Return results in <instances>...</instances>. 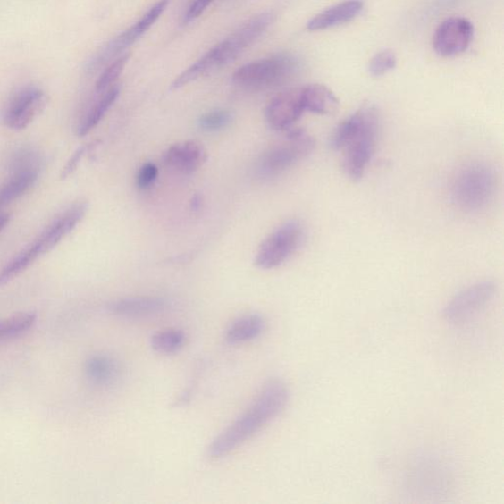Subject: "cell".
Returning a JSON list of instances; mask_svg holds the SVG:
<instances>
[{
    "label": "cell",
    "instance_id": "603a6c76",
    "mask_svg": "<svg viewBox=\"0 0 504 504\" xmlns=\"http://www.w3.org/2000/svg\"><path fill=\"white\" fill-rule=\"evenodd\" d=\"M37 321L35 313L17 315L0 321V341L21 335L32 328Z\"/></svg>",
    "mask_w": 504,
    "mask_h": 504
},
{
    "label": "cell",
    "instance_id": "d4e9b609",
    "mask_svg": "<svg viewBox=\"0 0 504 504\" xmlns=\"http://www.w3.org/2000/svg\"><path fill=\"white\" fill-rule=\"evenodd\" d=\"M396 64L395 54L391 50H384L373 57L368 63V72L374 77H380L393 71Z\"/></svg>",
    "mask_w": 504,
    "mask_h": 504
},
{
    "label": "cell",
    "instance_id": "5bb4252c",
    "mask_svg": "<svg viewBox=\"0 0 504 504\" xmlns=\"http://www.w3.org/2000/svg\"><path fill=\"white\" fill-rule=\"evenodd\" d=\"M162 160L166 166L181 173H192L199 170L207 160V152L197 141L172 145L164 152Z\"/></svg>",
    "mask_w": 504,
    "mask_h": 504
},
{
    "label": "cell",
    "instance_id": "5b68a950",
    "mask_svg": "<svg viewBox=\"0 0 504 504\" xmlns=\"http://www.w3.org/2000/svg\"><path fill=\"white\" fill-rule=\"evenodd\" d=\"M497 188V173L491 164L473 162L455 174L450 188L451 201L460 211L477 213L489 206Z\"/></svg>",
    "mask_w": 504,
    "mask_h": 504
},
{
    "label": "cell",
    "instance_id": "f1b7e54d",
    "mask_svg": "<svg viewBox=\"0 0 504 504\" xmlns=\"http://www.w3.org/2000/svg\"><path fill=\"white\" fill-rule=\"evenodd\" d=\"M213 2H214V0H195V3L190 5L186 15L187 22L195 21V19L202 15Z\"/></svg>",
    "mask_w": 504,
    "mask_h": 504
},
{
    "label": "cell",
    "instance_id": "cb8c5ba5",
    "mask_svg": "<svg viewBox=\"0 0 504 504\" xmlns=\"http://www.w3.org/2000/svg\"><path fill=\"white\" fill-rule=\"evenodd\" d=\"M129 54H122L106 67L99 77L98 81L96 82L97 92H105L113 86V83L118 80L122 73L126 63L129 62Z\"/></svg>",
    "mask_w": 504,
    "mask_h": 504
},
{
    "label": "cell",
    "instance_id": "9c48e42d",
    "mask_svg": "<svg viewBox=\"0 0 504 504\" xmlns=\"http://www.w3.org/2000/svg\"><path fill=\"white\" fill-rule=\"evenodd\" d=\"M169 0H160V2L155 4L139 22L135 23L132 27L128 29V30L115 37L111 42L103 46L98 53L92 56L89 63H87V71L95 72L100 70L101 67L108 64L110 62L113 61L114 58H118L121 54H123L125 48L137 43L139 38L156 23L164 12V9L167 8Z\"/></svg>",
    "mask_w": 504,
    "mask_h": 504
},
{
    "label": "cell",
    "instance_id": "4316f807",
    "mask_svg": "<svg viewBox=\"0 0 504 504\" xmlns=\"http://www.w3.org/2000/svg\"><path fill=\"white\" fill-rule=\"evenodd\" d=\"M98 143L99 141H93L91 143L85 144L83 147L77 149L72 155L71 160L65 164V167L62 172L61 178L65 180L72 176L73 172L77 170V168H79L85 155L94 149Z\"/></svg>",
    "mask_w": 504,
    "mask_h": 504
},
{
    "label": "cell",
    "instance_id": "d6986e66",
    "mask_svg": "<svg viewBox=\"0 0 504 504\" xmlns=\"http://www.w3.org/2000/svg\"><path fill=\"white\" fill-rule=\"evenodd\" d=\"M302 98L305 111L315 114L327 115L334 113L339 106V101L334 93L321 84H312L304 87Z\"/></svg>",
    "mask_w": 504,
    "mask_h": 504
},
{
    "label": "cell",
    "instance_id": "ac0fdd59",
    "mask_svg": "<svg viewBox=\"0 0 504 504\" xmlns=\"http://www.w3.org/2000/svg\"><path fill=\"white\" fill-rule=\"evenodd\" d=\"M87 378L95 385L109 386L119 380L122 374L121 365L113 357L97 355L85 364Z\"/></svg>",
    "mask_w": 504,
    "mask_h": 504
},
{
    "label": "cell",
    "instance_id": "3957f363",
    "mask_svg": "<svg viewBox=\"0 0 504 504\" xmlns=\"http://www.w3.org/2000/svg\"><path fill=\"white\" fill-rule=\"evenodd\" d=\"M273 22V15L263 13L241 26L238 31L231 34L226 40L213 47L200 60L193 63L189 69L183 71L172 84V89L177 90L199 77L219 69V67L234 61L239 54L263 35Z\"/></svg>",
    "mask_w": 504,
    "mask_h": 504
},
{
    "label": "cell",
    "instance_id": "4fadbf2b",
    "mask_svg": "<svg viewBox=\"0 0 504 504\" xmlns=\"http://www.w3.org/2000/svg\"><path fill=\"white\" fill-rule=\"evenodd\" d=\"M302 90H289L279 94L266 108L268 124L275 130L288 131L305 113Z\"/></svg>",
    "mask_w": 504,
    "mask_h": 504
},
{
    "label": "cell",
    "instance_id": "ffe728a7",
    "mask_svg": "<svg viewBox=\"0 0 504 504\" xmlns=\"http://www.w3.org/2000/svg\"><path fill=\"white\" fill-rule=\"evenodd\" d=\"M265 322L263 316L249 315L237 319L231 323L226 333V341L230 345L246 343L264 333Z\"/></svg>",
    "mask_w": 504,
    "mask_h": 504
},
{
    "label": "cell",
    "instance_id": "30bf717a",
    "mask_svg": "<svg viewBox=\"0 0 504 504\" xmlns=\"http://www.w3.org/2000/svg\"><path fill=\"white\" fill-rule=\"evenodd\" d=\"M496 293V285L489 281L472 285L451 299L444 309V317L454 325L467 323L487 308Z\"/></svg>",
    "mask_w": 504,
    "mask_h": 504
},
{
    "label": "cell",
    "instance_id": "6da1fadb",
    "mask_svg": "<svg viewBox=\"0 0 504 504\" xmlns=\"http://www.w3.org/2000/svg\"><path fill=\"white\" fill-rule=\"evenodd\" d=\"M381 130L380 113L374 106H365L337 126L331 147L343 152V169L354 181H360L370 164Z\"/></svg>",
    "mask_w": 504,
    "mask_h": 504
},
{
    "label": "cell",
    "instance_id": "277c9868",
    "mask_svg": "<svg viewBox=\"0 0 504 504\" xmlns=\"http://www.w3.org/2000/svg\"><path fill=\"white\" fill-rule=\"evenodd\" d=\"M88 205L86 202L74 203L57 216L30 246L23 249L2 271H0V287L12 282L24 273L36 260L54 249L62 240L79 226L86 215Z\"/></svg>",
    "mask_w": 504,
    "mask_h": 504
},
{
    "label": "cell",
    "instance_id": "7a4b0ae2",
    "mask_svg": "<svg viewBox=\"0 0 504 504\" xmlns=\"http://www.w3.org/2000/svg\"><path fill=\"white\" fill-rule=\"evenodd\" d=\"M288 401L289 390L283 382L266 383L249 408L213 441L210 457L215 459L227 457L282 413Z\"/></svg>",
    "mask_w": 504,
    "mask_h": 504
},
{
    "label": "cell",
    "instance_id": "9a60e30c",
    "mask_svg": "<svg viewBox=\"0 0 504 504\" xmlns=\"http://www.w3.org/2000/svg\"><path fill=\"white\" fill-rule=\"evenodd\" d=\"M363 8V0H346L317 14L307 23V28L309 31H321L350 22L362 13Z\"/></svg>",
    "mask_w": 504,
    "mask_h": 504
},
{
    "label": "cell",
    "instance_id": "8fae6325",
    "mask_svg": "<svg viewBox=\"0 0 504 504\" xmlns=\"http://www.w3.org/2000/svg\"><path fill=\"white\" fill-rule=\"evenodd\" d=\"M46 94L35 86L19 90L9 100L4 113V122L8 129L22 130L28 128L46 109Z\"/></svg>",
    "mask_w": 504,
    "mask_h": 504
},
{
    "label": "cell",
    "instance_id": "44dd1931",
    "mask_svg": "<svg viewBox=\"0 0 504 504\" xmlns=\"http://www.w3.org/2000/svg\"><path fill=\"white\" fill-rule=\"evenodd\" d=\"M120 92V87L116 85L105 91L100 100L97 102L89 113L85 115L79 129H77V135H79V137H86L87 134L90 133L96 126L101 122L105 113L109 112L111 106L114 104L116 99L119 98Z\"/></svg>",
    "mask_w": 504,
    "mask_h": 504
},
{
    "label": "cell",
    "instance_id": "8992f818",
    "mask_svg": "<svg viewBox=\"0 0 504 504\" xmlns=\"http://www.w3.org/2000/svg\"><path fill=\"white\" fill-rule=\"evenodd\" d=\"M299 69L296 57L279 55L241 66L232 81L241 88L261 90L286 82Z\"/></svg>",
    "mask_w": 504,
    "mask_h": 504
},
{
    "label": "cell",
    "instance_id": "484cf974",
    "mask_svg": "<svg viewBox=\"0 0 504 504\" xmlns=\"http://www.w3.org/2000/svg\"><path fill=\"white\" fill-rule=\"evenodd\" d=\"M231 121V113L225 110L210 112L202 115L199 126L206 131H217L226 128Z\"/></svg>",
    "mask_w": 504,
    "mask_h": 504
},
{
    "label": "cell",
    "instance_id": "2e32d148",
    "mask_svg": "<svg viewBox=\"0 0 504 504\" xmlns=\"http://www.w3.org/2000/svg\"><path fill=\"white\" fill-rule=\"evenodd\" d=\"M41 167L23 166L13 168V176L0 188V207L21 197L30 190L38 179Z\"/></svg>",
    "mask_w": 504,
    "mask_h": 504
},
{
    "label": "cell",
    "instance_id": "e0dca14e",
    "mask_svg": "<svg viewBox=\"0 0 504 504\" xmlns=\"http://www.w3.org/2000/svg\"><path fill=\"white\" fill-rule=\"evenodd\" d=\"M167 307V300L162 298L134 297L116 300L110 306V309L116 315L138 317L158 315Z\"/></svg>",
    "mask_w": 504,
    "mask_h": 504
},
{
    "label": "cell",
    "instance_id": "7c38bea8",
    "mask_svg": "<svg viewBox=\"0 0 504 504\" xmlns=\"http://www.w3.org/2000/svg\"><path fill=\"white\" fill-rule=\"evenodd\" d=\"M473 35L474 27L467 19H448L440 25L434 34V51L441 56L458 55L467 50Z\"/></svg>",
    "mask_w": 504,
    "mask_h": 504
},
{
    "label": "cell",
    "instance_id": "83f0119b",
    "mask_svg": "<svg viewBox=\"0 0 504 504\" xmlns=\"http://www.w3.org/2000/svg\"><path fill=\"white\" fill-rule=\"evenodd\" d=\"M158 168L153 163H145L139 169L137 176L138 187L141 189H147L153 186L158 178Z\"/></svg>",
    "mask_w": 504,
    "mask_h": 504
},
{
    "label": "cell",
    "instance_id": "ba28073f",
    "mask_svg": "<svg viewBox=\"0 0 504 504\" xmlns=\"http://www.w3.org/2000/svg\"><path fill=\"white\" fill-rule=\"evenodd\" d=\"M304 239L302 223L298 220L284 223L261 244L256 256V265L270 270L284 265L302 246Z\"/></svg>",
    "mask_w": 504,
    "mask_h": 504
},
{
    "label": "cell",
    "instance_id": "f546056e",
    "mask_svg": "<svg viewBox=\"0 0 504 504\" xmlns=\"http://www.w3.org/2000/svg\"><path fill=\"white\" fill-rule=\"evenodd\" d=\"M11 221V215L8 213H0V231H3Z\"/></svg>",
    "mask_w": 504,
    "mask_h": 504
},
{
    "label": "cell",
    "instance_id": "7402d4cb",
    "mask_svg": "<svg viewBox=\"0 0 504 504\" xmlns=\"http://www.w3.org/2000/svg\"><path fill=\"white\" fill-rule=\"evenodd\" d=\"M186 340V334L179 329H166L152 336L151 346L155 351L169 355L179 352Z\"/></svg>",
    "mask_w": 504,
    "mask_h": 504
},
{
    "label": "cell",
    "instance_id": "52a82bcc",
    "mask_svg": "<svg viewBox=\"0 0 504 504\" xmlns=\"http://www.w3.org/2000/svg\"><path fill=\"white\" fill-rule=\"evenodd\" d=\"M315 147V141L307 132L302 130H290L284 141L263 155L257 172L261 178L279 176L309 156Z\"/></svg>",
    "mask_w": 504,
    "mask_h": 504
}]
</instances>
